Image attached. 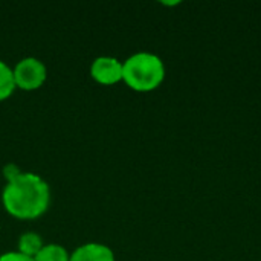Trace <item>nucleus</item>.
Listing matches in <instances>:
<instances>
[{
	"mask_svg": "<svg viewBox=\"0 0 261 261\" xmlns=\"http://www.w3.org/2000/svg\"><path fill=\"white\" fill-rule=\"evenodd\" d=\"M34 261H70V254L61 245L44 243L41 251L35 255Z\"/></svg>",
	"mask_w": 261,
	"mask_h": 261,
	"instance_id": "8",
	"label": "nucleus"
},
{
	"mask_svg": "<svg viewBox=\"0 0 261 261\" xmlns=\"http://www.w3.org/2000/svg\"><path fill=\"white\" fill-rule=\"evenodd\" d=\"M0 261H34V258L20 254L18 251H9L0 255Z\"/></svg>",
	"mask_w": 261,
	"mask_h": 261,
	"instance_id": "10",
	"label": "nucleus"
},
{
	"mask_svg": "<svg viewBox=\"0 0 261 261\" xmlns=\"http://www.w3.org/2000/svg\"><path fill=\"white\" fill-rule=\"evenodd\" d=\"M2 205L17 220H37L50 206L49 184L35 173L23 171L14 180L6 182L2 191Z\"/></svg>",
	"mask_w": 261,
	"mask_h": 261,
	"instance_id": "1",
	"label": "nucleus"
},
{
	"mask_svg": "<svg viewBox=\"0 0 261 261\" xmlns=\"http://www.w3.org/2000/svg\"><path fill=\"white\" fill-rule=\"evenodd\" d=\"M70 261H116L115 252L104 243H84L72 254Z\"/></svg>",
	"mask_w": 261,
	"mask_h": 261,
	"instance_id": "5",
	"label": "nucleus"
},
{
	"mask_svg": "<svg viewBox=\"0 0 261 261\" xmlns=\"http://www.w3.org/2000/svg\"><path fill=\"white\" fill-rule=\"evenodd\" d=\"M21 173H23V171H21L15 164H8V165H5V168H3V176H5L6 182L14 180V179L18 177Z\"/></svg>",
	"mask_w": 261,
	"mask_h": 261,
	"instance_id": "9",
	"label": "nucleus"
},
{
	"mask_svg": "<svg viewBox=\"0 0 261 261\" xmlns=\"http://www.w3.org/2000/svg\"><path fill=\"white\" fill-rule=\"evenodd\" d=\"M165 80V64L151 52H136L122 61V81L135 92L156 90Z\"/></svg>",
	"mask_w": 261,
	"mask_h": 261,
	"instance_id": "2",
	"label": "nucleus"
},
{
	"mask_svg": "<svg viewBox=\"0 0 261 261\" xmlns=\"http://www.w3.org/2000/svg\"><path fill=\"white\" fill-rule=\"evenodd\" d=\"M90 76L101 86H115L122 81V61L110 55L96 57L90 64Z\"/></svg>",
	"mask_w": 261,
	"mask_h": 261,
	"instance_id": "4",
	"label": "nucleus"
},
{
	"mask_svg": "<svg viewBox=\"0 0 261 261\" xmlns=\"http://www.w3.org/2000/svg\"><path fill=\"white\" fill-rule=\"evenodd\" d=\"M44 246V242L40 234L37 232H24L20 236L18 243H17V251L26 257L35 258V255L41 251Z\"/></svg>",
	"mask_w": 261,
	"mask_h": 261,
	"instance_id": "6",
	"label": "nucleus"
},
{
	"mask_svg": "<svg viewBox=\"0 0 261 261\" xmlns=\"http://www.w3.org/2000/svg\"><path fill=\"white\" fill-rule=\"evenodd\" d=\"M15 87L24 92L38 90L47 80V67L37 57H24L12 67Z\"/></svg>",
	"mask_w": 261,
	"mask_h": 261,
	"instance_id": "3",
	"label": "nucleus"
},
{
	"mask_svg": "<svg viewBox=\"0 0 261 261\" xmlns=\"http://www.w3.org/2000/svg\"><path fill=\"white\" fill-rule=\"evenodd\" d=\"M15 81H14V72L12 67L0 60V102L6 101L8 98L12 96V93L15 92Z\"/></svg>",
	"mask_w": 261,
	"mask_h": 261,
	"instance_id": "7",
	"label": "nucleus"
}]
</instances>
